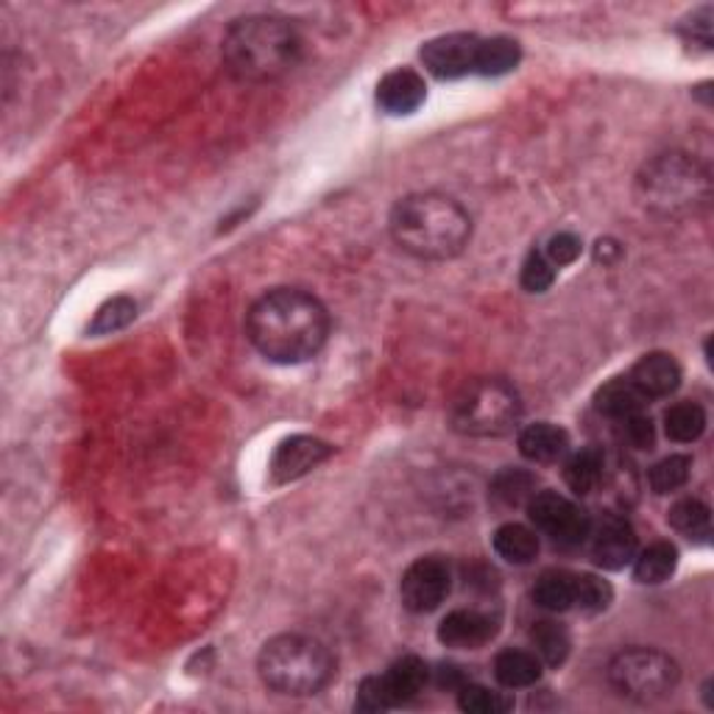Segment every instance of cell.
Wrapping results in <instances>:
<instances>
[{
    "mask_svg": "<svg viewBox=\"0 0 714 714\" xmlns=\"http://www.w3.org/2000/svg\"><path fill=\"white\" fill-rule=\"evenodd\" d=\"M631 380L648 400H656V396L673 394L681 385V366L673 354L653 352L645 354L637 366L631 369Z\"/></svg>",
    "mask_w": 714,
    "mask_h": 714,
    "instance_id": "2e32d148",
    "label": "cell"
},
{
    "mask_svg": "<svg viewBox=\"0 0 714 714\" xmlns=\"http://www.w3.org/2000/svg\"><path fill=\"white\" fill-rule=\"evenodd\" d=\"M690 472H692L690 455H670V458H662L651 469V488L656 494L675 491V488H681L686 480H690Z\"/></svg>",
    "mask_w": 714,
    "mask_h": 714,
    "instance_id": "4dcf8cb0",
    "label": "cell"
},
{
    "mask_svg": "<svg viewBox=\"0 0 714 714\" xmlns=\"http://www.w3.org/2000/svg\"><path fill=\"white\" fill-rule=\"evenodd\" d=\"M668 519L679 534L690 536V539H706L708 530H712V514H708V506H703L701 499H679L670 508Z\"/></svg>",
    "mask_w": 714,
    "mask_h": 714,
    "instance_id": "83f0119b",
    "label": "cell"
},
{
    "mask_svg": "<svg viewBox=\"0 0 714 714\" xmlns=\"http://www.w3.org/2000/svg\"><path fill=\"white\" fill-rule=\"evenodd\" d=\"M494 679L506 690L534 686L541 679V659L528 651H503L494 659Z\"/></svg>",
    "mask_w": 714,
    "mask_h": 714,
    "instance_id": "d6986e66",
    "label": "cell"
},
{
    "mask_svg": "<svg viewBox=\"0 0 714 714\" xmlns=\"http://www.w3.org/2000/svg\"><path fill=\"white\" fill-rule=\"evenodd\" d=\"M530 642H534V648H536V653H539L541 662L550 664V668H558V664L567 662L569 648H572L567 628L558 625V622H550V620L536 622L534 631H530Z\"/></svg>",
    "mask_w": 714,
    "mask_h": 714,
    "instance_id": "4316f807",
    "label": "cell"
},
{
    "mask_svg": "<svg viewBox=\"0 0 714 714\" xmlns=\"http://www.w3.org/2000/svg\"><path fill=\"white\" fill-rule=\"evenodd\" d=\"M302 56V37L288 20L257 18L238 20L224 37V59L244 82H273L297 68Z\"/></svg>",
    "mask_w": 714,
    "mask_h": 714,
    "instance_id": "3957f363",
    "label": "cell"
},
{
    "mask_svg": "<svg viewBox=\"0 0 714 714\" xmlns=\"http://www.w3.org/2000/svg\"><path fill=\"white\" fill-rule=\"evenodd\" d=\"M534 600L547 611H569L576 606V576L550 569L536 581Z\"/></svg>",
    "mask_w": 714,
    "mask_h": 714,
    "instance_id": "603a6c76",
    "label": "cell"
},
{
    "mask_svg": "<svg viewBox=\"0 0 714 714\" xmlns=\"http://www.w3.org/2000/svg\"><path fill=\"white\" fill-rule=\"evenodd\" d=\"M609 681L628 701L656 703L679 684V664L653 648H628L611 659Z\"/></svg>",
    "mask_w": 714,
    "mask_h": 714,
    "instance_id": "52a82bcc",
    "label": "cell"
},
{
    "mask_svg": "<svg viewBox=\"0 0 714 714\" xmlns=\"http://www.w3.org/2000/svg\"><path fill=\"white\" fill-rule=\"evenodd\" d=\"M528 517L541 534L561 547H578L592 536L589 514L556 491H536L528 503Z\"/></svg>",
    "mask_w": 714,
    "mask_h": 714,
    "instance_id": "ba28073f",
    "label": "cell"
},
{
    "mask_svg": "<svg viewBox=\"0 0 714 714\" xmlns=\"http://www.w3.org/2000/svg\"><path fill=\"white\" fill-rule=\"evenodd\" d=\"M519 394L503 380H477L466 385L453 402V427L472 438L508 436L519 424Z\"/></svg>",
    "mask_w": 714,
    "mask_h": 714,
    "instance_id": "8992f818",
    "label": "cell"
},
{
    "mask_svg": "<svg viewBox=\"0 0 714 714\" xmlns=\"http://www.w3.org/2000/svg\"><path fill=\"white\" fill-rule=\"evenodd\" d=\"M480 37L475 34H444L424 42L422 62L438 79H461L475 73Z\"/></svg>",
    "mask_w": 714,
    "mask_h": 714,
    "instance_id": "30bf717a",
    "label": "cell"
},
{
    "mask_svg": "<svg viewBox=\"0 0 714 714\" xmlns=\"http://www.w3.org/2000/svg\"><path fill=\"white\" fill-rule=\"evenodd\" d=\"M648 402L651 400H648V396L642 394V391H639L628 377L611 380V383H606L603 389L598 391V396H594L598 411L606 413V416L617 418V422L625 416H633V413H645Z\"/></svg>",
    "mask_w": 714,
    "mask_h": 714,
    "instance_id": "ac0fdd59",
    "label": "cell"
},
{
    "mask_svg": "<svg viewBox=\"0 0 714 714\" xmlns=\"http://www.w3.org/2000/svg\"><path fill=\"white\" fill-rule=\"evenodd\" d=\"M332 455V447L313 436H291L284 438L271 455V477L273 483H291L308 475L319 464H324Z\"/></svg>",
    "mask_w": 714,
    "mask_h": 714,
    "instance_id": "8fae6325",
    "label": "cell"
},
{
    "mask_svg": "<svg viewBox=\"0 0 714 714\" xmlns=\"http://www.w3.org/2000/svg\"><path fill=\"white\" fill-rule=\"evenodd\" d=\"M438 684L447 686V690H461V686L466 684V675L461 673V668H455V664H442V668H438Z\"/></svg>",
    "mask_w": 714,
    "mask_h": 714,
    "instance_id": "74e56055",
    "label": "cell"
},
{
    "mask_svg": "<svg viewBox=\"0 0 714 714\" xmlns=\"http://www.w3.org/2000/svg\"><path fill=\"white\" fill-rule=\"evenodd\" d=\"M246 332L262 358L293 366L321 352L330 332V315L324 304L310 293L297 288H277L249 310Z\"/></svg>",
    "mask_w": 714,
    "mask_h": 714,
    "instance_id": "6da1fadb",
    "label": "cell"
},
{
    "mask_svg": "<svg viewBox=\"0 0 714 714\" xmlns=\"http://www.w3.org/2000/svg\"><path fill=\"white\" fill-rule=\"evenodd\" d=\"M427 679H431V670H427V664L418 656L396 659L383 675H377L385 708H396L411 703L413 697H418V692L427 686Z\"/></svg>",
    "mask_w": 714,
    "mask_h": 714,
    "instance_id": "7c38bea8",
    "label": "cell"
},
{
    "mask_svg": "<svg viewBox=\"0 0 714 714\" xmlns=\"http://www.w3.org/2000/svg\"><path fill=\"white\" fill-rule=\"evenodd\" d=\"M622 257V246L617 244L614 238H600L598 244H594V260L603 262V266H614V262H620Z\"/></svg>",
    "mask_w": 714,
    "mask_h": 714,
    "instance_id": "8d00e7d4",
    "label": "cell"
},
{
    "mask_svg": "<svg viewBox=\"0 0 714 714\" xmlns=\"http://www.w3.org/2000/svg\"><path fill=\"white\" fill-rule=\"evenodd\" d=\"M611 592L609 583L598 576H576V606L587 614H598V611L609 609Z\"/></svg>",
    "mask_w": 714,
    "mask_h": 714,
    "instance_id": "1f68e13d",
    "label": "cell"
},
{
    "mask_svg": "<svg viewBox=\"0 0 714 714\" xmlns=\"http://www.w3.org/2000/svg\"><path fill=\"white\" fill-rule=\"evenodd\" d=\"M594 561L603 569H622L637 558V534L622 517H606L592 541Z\"/></svg>",
    "mask_w": 714,
    "mask_h": 714,
    "instance_id": "5bb4252c",
    "label": "cell"
},
{
    "mask_svg": "<svg viewBox=\"0 0 714 714\" xmlns=\"http://www.w3.org/2000/svg\"><path fill=\"white\" fill-rule=\"evenodd\" d=\"M134 319H137V304L128 297H115L99 308L90 324V335H110V332L126 330Z\"/></svg>",
    "mask_w": 714,
    "mask_h": 714,
    "instance_id": "f1b7e54d",
    "label": "cell"
},
{
    "mask_svg": "<svg viewBox=\"0 0 714 714\" xmlns=\"http://www.w3.org/2000/svg\"><path fill=\"white\" fill-rule=\"evenodd\" d=\"M706 431V411L695 402H679L664 413V433L679 444H692Z\"/></svg>",
    "mask_w": 714,
    "mask_h": 714,
    "instance_id": "d4e9b609",
    "label": "cell"
},
{
    "mask_svg": "<svg viewBox=\"0 0 714 714\" xmlns=\"http://www.w3.org/2000/svg\"><path fill=\"white\" fill-rule=\"evenodd\" d=\"M262 684L277 695L304 697L324 690L335 675V659L330 648L313 637L282 633L266 642L257 659Z\"/></svg>",
    "mask_w": 714,
    "mask_h": 714,
    "instance_id": "277c9868",
    "label": "cell"
},
{
    "mask_svg": "<svg viewBox=\"0 0 714 714\" xmlns=\"http://www.w3.org/2000/svg\"><path fill=\"white\" fill-rule=\"evenodd\" d=\"M712 20H714V9L712 7H701L697 12H692L690 34H692V40L701 42L703 48L712 45Z\"/></svg>",
    "mask_w": 714,
    "mask_h": 714,
    "instance_id": "d590c367",
    "label": "cell"
},
{
    "mask_svg": "<svg viewBox=\"0 0 714 714\" xmlns=\"http://www.w3.org/2000/svg\"><path fill=\"white\" fill-rule=\"evenodd\" d=\"M679 567V550L670 541H656L633 558V578L639 583H664Z\"/></svg>",
    "mask_w": 714,
    "mask_h": 714,
    "instance_id": "ffe728a7",
    "label": "cell"
},
{
    "mask_svg": "<svg viewBox=\"0 0 714 714\" xmlns=\"http://www.w3.org/2000/svg\"><path fill=\"white\" fill-rule=\"evenodd\" d=\"M494 552L499 558H506L508 563L525 567V563H530L539 556V536L530 528H525V525L508 522L494 534Z\"/></svg>",
    "mask_w": 714,
    "mask_h": 714,
    "instance_id": "44dd1931",
    "label": "cell"
},
{
    "mask_svg": "<svg viewBox=\"0 0 714 714\" xmlns=\"http://www.w3.org/2000/svg\"><path fill=\"white\" fill-rule=\"evenodd\" d=\"M458 706L469 714H503L514 706V701L503 695V692H491L477 684H464L458 690Z\"/></svg>",
    "mask_w": 714,
    "mask_h": 714,
    "instance_id": "f546056e",
    "label": "cell"
},
{
    "mask_svg": "<svg viewBox=\"0 0 714 714\" xmlns=\"http://www.w3.org/2000/svg\"><path fill=\"white\" fill-rule=\"evenodd\" d=\"M396 246L418 260H449L472 238V218L455 198L442 193H413L391 213Z\"/></svg>",
    "mask_w": 714,
    "mask_h": 714,
    "instance_id": "7a4b0ae2",
    "label": "cell"
},
{
    "mask_svg": "<svg viewBox=\"0 0 714 714\" xmlns=\"http://www.w3.org/2000/svg\"><path fill=\"white\" fill-rule=\"evenodd\" d=\"M569 447V436L550 422L530 424L519 433V453L534 464H552L561 458Z\"/></svg>",
    "mask_w": 714,
    "mask_h": 714,
    "instance_id": "e0dca14e",
    "label": "cell"
},
{
    "mask_svg": "<svg viewBox=\"0 0 714 714\" xmlns=\"http://www.w3.org/2000/svg\"><path fill=\"white\" fill-rule=\"evenodd\" d=\"M600 477H603V453L594 447L576 453L567 461V466H563V480L581 497H587V494H592L598 488Z\"/></svg>",
    "mask_w": 714,
    "mask_h": 714,
    "instance_id": "cb8c5ba5",
    "label": "cell"
},
{
    "mask_svg": "<svg viewBox=\"0 0 714 714\" xmlns=\"http://www.w3.org/2000/svg\"><path fill=\"white\" fill-rule=\"evenodd\" d=\"M637 193L648 209L662 216H684L708 198V174L686 154H662L637 176Z\"/></svg>",
    "mask_w": 714,
    "mask_h": 714,
    "instance_id": "5b68a950",
    "label": "cell"
},
{
    "mask_svg": "<svg viewBox=\"0 0 714 714\" xmlns=\"http://www.w3.org/2000/svg\"><path fill=\"white\" fill-rule=\"evenodd\" d=\"M522 59L519 42L511 37H491V40H480V51H477V68L475 73L480 76H506Z\"/></svg>",
    "mask_w": 714,
    "mask_h": 714,
    "instance_id": "7402d4cb",
    "label": "cell"
},
{
    "mask_svg": "<svg viewBox=\"0 0 714 714\" xmlns=\"http://www.w3.org/2000/svg\"><path fill=\"white\" fill-rule=\"evenodd\" d=\"M622 424V438L637 449H651L656 442V427H653L651 416L645 413H633V416L620 418Z\"/></svg>",
    "mask_w": 714,
    "mask_h": 714,
    "instance_id": "836d02e7",
    "label": "cell"
},
{
    "mask_svg": "<svg viewBox=\"0 0 714 714\" xmlns=\"http://www.w3.org/2000/svg\"><path fill=\"white\" fill-rule=\"evenodd\" d=\"M449 587H453V572H449L447 561H442V558H418L402 576V606L413 614L436 611L447 600Z\"/></svg>",
    "mask_w": 714,
    "mask_h": 714,
    "instance_id": "9c48e42d",
    "label": "cell"
},
{
    "mask_svg": "<svg viewBox=\"0 0 714 714\" xmlns=\"http://www.w3.org/2000/svg\"><path fill=\"white\" fill-rule=\"evenodd\" d=\"M427 99V84L416 70L400 68L377 84V104L389 115H411Z\"/></svg>",
    "mask_w": 714,
    "mask_h": 714,
    "instance_id": "9a60e30c",
    "label": "cell"
},
{
    "mask_svg": "<svg viewBox=\"0 0 714 714\" xmlns=\"http://www.w3.org/2000/svg\"><path fill=\"white\" fill-rule=\"evenodd\" d=\"M522 288L528 293H545L552 282H556V266L547 260L541 251H530L528 260L522 266V277H519Z\"/></svg>",
    "mask_w": 714,
    "mask_h": 714,
    "instance_id": "d6a6232c",
    "label": "cell"
},
{
    "mask_svg": "<svg viewBox=\"0 0 714 714\" xmlns=\"http://www.w3.org/2000/svg\"><path fill=\"white\" fill-rule=\"evenodd\" d=\"M581 240L576 238L572 232H558L552 235L550 244H547V251L545 257L552 262L556 268H563V266H572V262L581 257Z\"/></svg>",
    "mask_w": 714,
    "mask_h": 714,
    "instance_id": "e575fe53",
    "label": "cell"
},
{
    "mask_svg": "<svg viewBox=\"0 0 714 714\" xmlns=\"http://www.w3.org/2000/svg\"><path fill=\"white\" fill-rule=\"evenodd\" d=\"M536 480L534 472L528 469H503L491 480V497L503 506H522V503H530V497L536 494Z\"/></svg>",
    "mask_w": 714,
    "mask_h": 714,
    "instance_id": "484cf974",
    "label": "cell"
},
{
    "mask_svg": "<svg viewBox=\"0 0 714 714\" xmlns=\"http://www.w3.org/2000/svg\"><path fill=\"white\" fill-rule=\"evenodd\" d=\"M494 633H497V622H494L488 614H483V611H472V609L449 611V614L442 620V625H438V639H442V645L461 648V651H475V648H483Z\"/></svg>",
    "mask_w": 714,
    "mask_h": 714,
    "instance_id": "4fadbf2b",
    "label": "cell"
}]
</instances>
